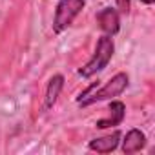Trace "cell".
Wrapping results in <instances>:
<instances>
[{
	"mask_svg": "<svg viewBox=\"0 0 155 155\" xmlns=\"http://www.w3.org/2000/svg\"><path fill=\"white\" fill-rule=\"evenodd\" d=\"M62 86H64V77L62 75H53L49 82H48V88H46V97H44V110H49L55 106L60 91H62Z\"/></svg>",
	"mask_w": 155,
	"mask_h": 155,
	"instance_id": "ba28073f",
	"label": "cell"
},
{
	"mask_svg": "<svg viewBox=\"0 0 155 155\" xmlns=\"http://www.w3.org/2000/svg\"><path fill=\"white\" fill-rule=\"evenodd\" d=\"M144 144H146V135H144L140 130L133 128V130H130V131L126 133V137H124V140H122V151H124L126 155L137 153V151H140V150L144 148Z\"/></svg>",
	"mask_w": 155,
	"mask_h": 155,
	"instance_id": "52a82bcc",
	"label": "cell"
},
{
	"mask_svg": "<svg viewBox=\"0 0 155 155\" xmlns=\"http://www.w3.org/2000/svg\"><path fill=\"white\" fill-rule=\"evenodd\" d=\"M128 81L130 77L128 73H117L115 77H111V79L104 84V86H97V84H91L88 90H84L79 99H77V102H79L81 108H86V106H91L95 102H101V101H108V99H115L119 97L126 88H128Z\"/></svg>",
	"mask_w": 155,
	"mask_h": 155,
	"instance_id": "6da1fadb",
	"label": "cell"
},
{
	"mask_svg": "<svg viewBox=\"0 0 155 155\" xmlns=\"http://www.w3.org/2000/svg\"><path fill=\"white\" fill-rule=\"evenodd\" d=\"M140 2H142V4H146V6H151L155 0H140Z\"/></svg>",
	"mask_w": 155,
	"mask_h": 155,
	"instance_id": "30bf717a",
	"label": "cell"
},
{
	"mask_svg": "<svg viewBox=\"0 0 155 155\" xmlns=\"http://www.w3.org/2000/svg\"><path fill=\"white\" fill-rule=\"evenodd\" d=\"M97 24L99 28L104 31V35H117L119 29H120V18H119V13L113 9V8H104L102 11L97 13Z\"/></svg>",
	"mask_w": 155,
	"mask_h": 155,
	"instance_id": "277c9868",
	"label": "cell"
},
{
	"mask_svg": "<svg viewBox=\"0 0 155 155\" xmlns=\"http://www.w3.org/2000/svg\"><path fill=\"white\" fill-rule=\"evenodd\" d=\"M119 142H120V131H111L110 135L90 140L88 148L91 151H97V153H110L119 146Z\"/></svg>",
	"mask_w": 155,
	"mask_h": 155,
	"instance_id": "8992f818",
	"label": "cell"
},
{
	"mask_svg": "<svg viewBox=\"0 0 155 155\" xmlns=\"http://www.w3.org/2000/svg\"><path fill=\"white\" fill-rule=\"evenodd\" d=\"M130 4H131V0H117V6L122 13H128L130 11Z\"/></svg>",
	"mask_w": 155,
	"mask_h": 155,
	"instance_id": "9c48e42d",
	"label": "cell"
},
{
	"mask_svg": "<svg viewBox=\"0 0 155 155\" xmlns=\"http://www.w3.org/2000/svg\"><path fill=\"white\" fill-rule=\"evenodd\" d=\"M115 53V44H113V38L110 35H102L99 40H97V48H95V53L93 57L79 69V75L84 77V79H90V77L101 73L111 60Z\"/></svg>",
	"mask_w": 155,
	"mask_h": 155,
	"instance_id": "7a4b0ae2",
	"label": "cell"
},
{
	"mask_svg": "<svg viewBox=\"0 0 155 155\" xmlns=\"http://www.w3.org/2000/svg\"><path fill=\"white\" fill-rule=\"evenodd\" d=\"M124 115H126V106L120 102V101H111L110 102V108H108V115L101 120H97V128L99 130H104V128H111V126H119L122 120H124Z\"/></svg>",
	"mask_w": 155,
	"mask_h": 155,
	"instance_id": "5b68a950",
	"label": "cell"
},
{
	"mask_svg": "<svg viewBox=\"0 0 155 155\" xmlns=\"http://www.w3.org/2000/svg\"><path fill=\"white\" fill-rule=\"evenodd\" d=\"M86 0H60L57 9H55V18H53V31L58 35L66 31L73 20L77 18L82 9H84Z\"/></svg>",
	"mask_w": 155,
	"mask_h": 155,
	"instance_id": "3957f363",
	"label": "cell"
}]
</instances>
